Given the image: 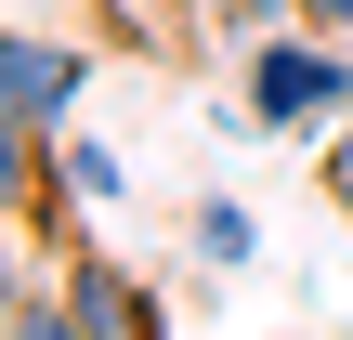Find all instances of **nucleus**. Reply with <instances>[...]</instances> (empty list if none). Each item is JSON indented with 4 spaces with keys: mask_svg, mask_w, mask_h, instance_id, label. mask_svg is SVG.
<instances>
[{
    "mask_svg": "<svg viewBox=\"0 0 353 340\" xmlns=\"http://www.w3.org/2000/svg\"><path fill=\"white\" fill-rule=\"evenodd\" d=\"M327 118H353V39L341 26H275V39H249V79H236V118H223V131L301 144V131H327Z\"/></svg>",
    "mask_w": 353,
    "mask_h": 340,
    "instance_id": "1",
    "label": "nucleus"
},
{
    "mask_svg": "<svg viewBox=\"0 0 353 340\" xmlns=\"http://www.w3.org/2000/svg\"><path fill=\"white\" fill-rule=\"evenodd\" d=\"M79 39H39V26H0V170H52L65 157V105H79Z\"/></svg>",
    "mask_w": 353,
    "mask_h": 340,
    "instance_id": "2",
    "label": "nucleus"
},
{
    "mask_svg": "<svg viewBox=\"0 0 353 340\" xmlns=\"http://www.w3.org/2000/svg\"><path fill=\"white\" fill-rule=\"evenodd\" d=\"M52 288H65V328H79V340H131V328H170V301H157V288H144L131 262L79 249V236H65V275H52Z\"/></svg>",
    "mask_w": 353,
    "mask_h": 340,
    "instance_id": "3",
    "label": "nucleus"
},
{
    "mask_svg": "<svg viewBox=\"0 0 353 340\" xmlns=\"http://www.w3.org/2000/svg\"><path fill=\"white\" fill-rule=\"evenodd\" d=\"M249 249H262V236H249V210H236V197H210V210H196V262H210V275H249Z\"/></svg>",
    "mask_w": 353,
    "mask_h": 340,
    "instance_id": "4",
    "label": "nucleus"
},
{
    "mask_svg": "<svg viewBox=\"0 0 353 340\" xmlns=\"http://www.w3.org/2000/svg\"><path fill=\"white\" fill-rule=\"evenodd\" d=\"M65 183H79V197H131V170H118L105 144H65Z\"/></svg>",
    "mask_w": 353,
    "mask_h": 340,
    "instance_id": "5",
    "label": "nucleus"
},
{
    "mask_svg": "<svg viewBox=\"0 0 353 340\" xmlns=\"http://www.w3.org/2000/svg\"><path fill=\"white\" fill-rule=\"evenodd\" d=\"M288 13H301V26H341V39H353V0H288Z\"/></svg>",
    "mask_w": 353,
    "mask_h": 340,
    "instance_id": "6",
    "label": "nucleus"
}]
</instances>
